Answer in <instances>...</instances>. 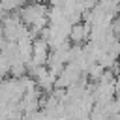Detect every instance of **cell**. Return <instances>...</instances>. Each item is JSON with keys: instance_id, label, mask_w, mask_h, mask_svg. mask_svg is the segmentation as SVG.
I'll return each mask as SVG.
<instances>
[{"instance_id": "6da1fadb", "label": "cell", "mask_w": 120, "mask_h": 120, "mask_svg": "<svg viewBox=\"0 0 120 120\" xmlns=\"http://www.w3.org/2000/svg\"><path fill=\"white\" fill-rule=\"evenodd\" d=\"M47 8H45V4H41V2H30V4H26V6H22L21 8V11H19V17H21V21L28 26V28H32V26H36L39 21H43V19H47Z\"/></svg>"}, {"instance_id": "7a4b0ae2", "label": "cell", "mask_w": 120, "mask_h": 120, "mask_svg": "<svg viewBox=\"0 0 120 120\" xmlns=\"http://www.w3.org/2000/svg\"><path fill=\"white\" fill-rule=\"evenodd\" d=\"M2 28H4V38L13 43H17L21 38L28 36V26L21 21L19 15H8L2 22Z\"/></svg>"}, {"instance_id": "3957f363", "label": "cell", "mask_w": 120, "mask_h": 120, "mask_svg": "<svg viewBox=\"0 0 120 120\" xmlns=\"http://www.w3.org/2000/svg\"><path fill=\"white\" fill-rule=\"evenodd\" d=\"M51 52H49V43L41 38L34 39V49H32V62L36 66H47Z\"/></svg>"}, {"instance_id": "277c9868", "label": "cell", "mask_w": 120, "mask_h": 120, "mask_svg": "<svg viewBox=\"0 0 120 120\" xmlns=\"http://www.w3.org/2000/svg\"><path fill=\"white\" fill-rule=\"evenodd\" d=\"M90 32H92V26L86 22V21H81V22H75L71 26V32H69V39L75 43V45H81L82 41H86L90 38Z\"/></svg>"}, {"instance_id": "5b68a950", "label": "cell", "mask_w": 120, "mask_h": 120, "mask_svg": "<svg viewBox=\"0 0 120 120\" xmlns=\"http://www.w3.org/2000/svg\"><path fill=\"white\" fill-rule=\"evenodd\" d=\"M9 68H11V64H9V60L0 52V77H4V75H8L9 73Z\"/></svg>"}]
</instances>
